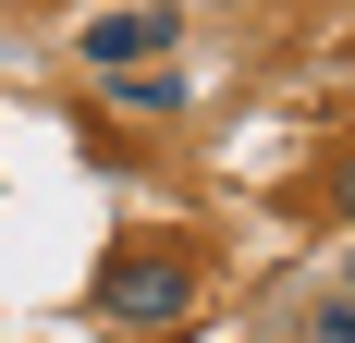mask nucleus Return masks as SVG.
Returning a JSON list of instances; mask_svg holds the SVG:
<instances>
[{
    "label": "nucleus",
    "instance_id": "4",
    "mask_svg": "<svg viewBox=\"0 0 355 343\" xmlns=\"http://www.w3.org/2000/svg\"><path fill=\"white\" fill-rule=\"evenodd\" d=\"M331 196H343V221H355V160H331Z\"/></svg>",
    "mask_w": 355,
    "mask_h": 343
},
{
    "label": "nucleus",
    "instance_id": "3",
    "mask_svg": "<svg viewBox=\"0 0 355 343\" xmlns=\"http://www.w3.org/2000/svg\"><path fill=\"white\" fill-rule=\"evenodd\" d=\"M306 343H355V307H319V319H306Z\"/></svg>",
    "mask_w": 355,
    "mask_h": 343
},
{
    "label": "nucleus",
    "instance_id": "2",
    "mask_svg": "<svg viewBox=\"0 0 355 343\" xmlns=\"http://www.w3.org/2000/svg\"><path fill=\"white\" fill-rule=\"evenodd\" d=\"M147 49H172V12H98V25H86V62L98 74H135Z\"/></svg>",
    "mask_w": 355,
    "mask_h": 343
},
{
    "label": "nucleus",
    "instance_id": "1",
    "mask_svg": "<svg viewBox=\"0 0 355 343\" xmlns=\"http://www.w3.org/2000/svg\"><path fill=\"white\" fill-rule=\"evenodd\" d=\"M86 307L123 319V331H159V319L196 307V258H159V245H135V258H110L98 282H86Z\"/></svg>",
    "mask_w": 355,
    "mask_h": 343
}]
</instances>
